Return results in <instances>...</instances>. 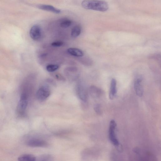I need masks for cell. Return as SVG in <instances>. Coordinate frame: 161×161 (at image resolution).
Instances as JSON below:
<instances>
[{"mask_svg":"<svg viewBox=\"0 0 161 161\" xmlns=\"http://www.w3.org/2000/svg\"><path fill=\"white\" fill-rule=\"evenodd\" d=\"M85 9L105 12L109 9L108 5L104 1L99 0H84L82 3Z\"/></svg>","mask_w":161,"mask_h":161,"instance_id":"cell-1","label":"cell"},{"mask_svg":"<svg viewBox=\"0 0 161 161\" xmlns=\"http://www.w3.org/2000/svg\"><path fill=\"white\" fill-rule=\"evenodd\" d=\"M28 96L25 93H23L20 97L17 108L18 115L20 117L23 116L28 105Z\"/></svg>","mask_w":161,"mask_h":161,"instance_id":"cell-2","label":"cell"},{"mask_svg":"<svg viewBox=\"0 0 161 161\" xmlns=\"http://www.w3.org/2000/svg\"><path fill=\"white\" fill-rule=\"evenodd\" d=\"M117 124L114 120H111L110 123L109 129V137L111 143L117 147H119L120 143L117 136L116 129Z\"/></svg>","mask_w":161,"mask_h":161,"instance_id":"cell-3","label":"cell"},{"mask_svg":"<svg viewBox=\"0 0 161 161\" xmlns=\"http://www.w3.org/2000/svg\"><path fill=\"white\" fill-rule=\"evenodd\" d=\"M51 94V90L50 87L44 85L40 87L37 92L36 96L40 101L43 102L49 98Z\"/></svg>","mask_w":161,"mask_h":161,"instance_id":"cell-4","label":"cell"},{"mask_svg":"<svg viewBox=\"0 0 161 161\" xmlns=\"http://www.w3.org/2000/svg\"><path fill=\"white\" fill-rule=\"evenodd\" d=\"M76 90L79 98L86 102L88 99V93L85 87L83 85L78 84L76 87Z\"/></svg>","mask_w":161,"mask_h":161,"instance_id":"cell-5","label":"cell"},{"mask_svg":"<svg viewBox=\"0 0 161 161\" xmlns=\"http://www.w3.org/2000/svg\"><path fill=\"white\" fill-rule=\"evenodd\" d=\"M30 35L31 38L35 41H39L42 37L41 28L38 25L33 26L30 32Z\"/></svg>","mask_w":161,"mask_h":161,"instance_id":"cell-6","label":"cell"},{"mask_svg":"<svg viewBox=\"0 0 161 161\" xmlns=\"http://www.w3.org/2000/svg\"><path fill=\"white\" fill-rule=\"evenodd\" d=\"M47 144L45 141L37 139H31L27 142V144L31 147H44Z\"/></svg>","mask_w":161,"mask_h":161,"instance_id":"cell-7","label":"cell"},{"mask_svg":"<svg viewBox=\"0 0 161 161\" xmlns=\"http://www.w3.org/2000/svg\"><path fill=\"white\" fill-rule=\"evenodd\" d=\"M142 82V79L138 78L136 80L134 84V89L136 95L139 97L143 96L144 94V90Z\"/></svg>","mask_w":161,"mask_h":161,"instance_id":"cell-8","label":"cell"},{"mask_svg":"<svg viewBox=\"0 0 161 161\" xmlns=\"http://www.w3.org/2000/svg\"><path fill=\"white\" fill-rule=\"evenodd\" d=\"M117 81L115 79H112L111 83L109 93V98L113 100L116 97L117 93Z\"/></svg>","mask_w":161,"mask_h":161,"instance_id":"cell-9","label":"cell"},{"mask_svg":"<svg viewBox=\"0 0 161 161\" xmlns=\"http://www.w3.org/2000/svg\"><path fill=\"white\" fill-rule=\"evenodd\" d=\"M90 93L91 96L94 98H98L102 94L101 90L95 86H92L90 89Z\"/></svg>","mask_w":161,"mask_h":161,"instance_id":"cell-10","label":"cell"},{"mask_svg":"<svg viewBox=\"0 0 161 161\" xmlns=\"http://www.w3.org/2000/svg\"><path fill=\"white\" fill-rule=\"evenodd\" d=\"M38 8L40 9L50 11L53 13L59 14L61 12V11L57 9L54 7L49 5H42L38 6Z\"/></svg>","mask_w":161,"mask_h":161,"instance_id":"cell-11","label":"cell"},{"mask_svg":"<svg viewBox=\"0 0 161 161\" xmlns=\"http://www.w3.org/2000/svg\"><path fill=\"white\" fill-rule=\"evenodd\" d=\"M68 52L70 55L76 57H82L84 55L83 52L80 49L76 48H70Z\"/></svg>","mask_w":161,"mask_h":161,"instance_id":"cell-12","label":"cell"},{"mask_svg":"<svg viewBox=\"0 0 161 161\" xmlns=\"http://www.w3.org/2000/svg\"><path fill=\"white\" fill-rule=\"evenodd\" d=\"M36 158L35 156L29 154H26L20 156L18 158L19 161H35Z\"/></svg>","mask_w":161,"mask_h":161,"instance_id":"cell-13","label":"cell"},{"mask_svg":"<svg viewBox=\"0 0 161 161\" xmlns=\"http://www.w3.org/2000/svg\"><path fill=\"white\" fill-rule=\"evenodd\" d=\"M81 32V29L80 27L76 26L74 27L71 30V35L73 38L78 37L80 34Z\"/></svg>","mask_w":161,"mask_h":161,"instance_id":"cell-14","label":"cell"},{"mask_svg":"<svg viewBox=\"0 0 161 161\" xmlns=\"http://www.w3.org/2000/svg\"><path fill=\"white\" fill-rule=\"evenodd\" d=\"M59 68V66L58 65L50 64L46 66V69L48 72H53L58 70Z\"/></svg>","mask_w":161,"mask_h":161,"instance_id":"cell-15","label":"cell"},{"mask_svg":"<svg viewBox=\"0 0 161 161\" xmlns=\"http://www.w3.org/2000/svg\"><path fill=\"white\" fill-rule=\"evenodd\" d=\"M72 23L71 20L68 19L64 20L61 23L60 26L61 28H68L71 25Z\"/></svg>","mask_w":161,"mask_h":161,"instance_id":"cell-16","label":"cell"},{"mask_svg":"<svg viewBox=\"0 0 161 161\" xmlns=\"http://www.w3.org/2000/svg\"><path fill=\"white\" fill-rule=\"evenodd\" d=\"M52 157L50 155H44L39 158L40 161H50L52 160Z\"/></svg>","mask_w":161,"mask_h":161,"instance_id":"cell-17","label":"cell"},{"mask_svg":"<svg viewBox=\"0 0 161 161\" xmlns=\"http://www.w3.org/2000/svg\"><path fill=\"white\" fill-rule=\"evenodd\" d=\"M64 44V43L62 41H56L53 42L51 45L54 47H60Z\"/></svg>","mask_w":161,"mask_h":161,"instance_id":"cell-18","label":"cell"},{"mask_svg":"<svg viewBox=\"0 0 161 161\" xmlns=\"http://www.w3.org/2000/svg\"><path fill=\"white\" fill-rule=\"evenodd\" d=\"M94 110L96 112L99 114H100L102 113L101 108L99 104H97L95 106Z\"/></svg>","mask_w":161,"mask_h":161,"instance_id":"cell-19","label":"cell"},{"mask_svg":"<svg viewBox=\"0 0 161 161\" xmlns=\"http://www.w3.org/2000/svg\"><path fill=\"white\" fill-rule=\"evenodd\" d=\"M56 78L59 80H62V81H64L65 80V78L62 75L59 74H57L56 75Z\"/></svg>","mask_w":161,"mask_h":161,"instance_id":"cell-20","label":"cell"}]
</instances>
